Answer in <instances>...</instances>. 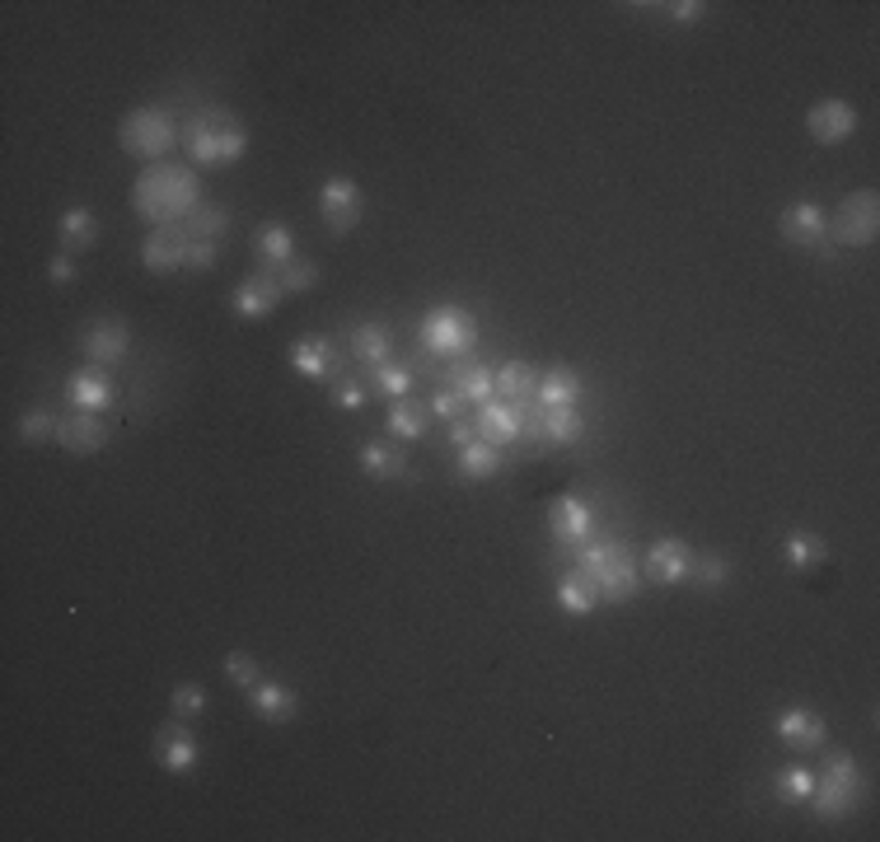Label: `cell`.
Returning <instances> with one entry per match:
<instances>
[{
	"instance_id": "30",
	"label": "cell",
	"mask_w": 880,
	"mask_h": 842,
	"mask_svg": "<svg viewBox=\"0 0 880 842\" xmlns=\"http://www.w3.org/2000/svg\"><path fill=\"white\" fill-rule=\"evenodd\" d=\"M459 473H464V478H474V482L497 478V473H501V449H497V445H487V440L464 445V449H459Z\"/></svg>"
},
{
	"instance_id": "39",
	"label": "cell",
	"mask_w": 880,
	"mask_h": 842,
	"mask_svg": "<svg viewBox=\"0 0 880 842\" xmlns=\"http://www.w3.org/2000/svg\"><path fill=\"white\" fill-rule=\"evenodd\" d=\"M56 426H62V417H52L47 407H33V413H24V422H19V436L24 440H56Z\"/></svg>"
},
{
	"instance_id": "29",
	"label": "cell",
	"mask_w": 880,
	"mask_h": 842,
	"mask_svg": "<svg viewBox=\"0 0 880 842\" xmlns=\"http://www.w3.org/2000/svg\"><path fill=\"white\" fill-rule=\"evenodd\" d=\"M389 436H394L399 445L403 440H422L426 436V426H432V422H426V407L422 403H413V398H399L394 407H389Z\"/></svg>"
},
{
	"instance_id": "47",
	"label": "cell",
	"mask_w": 880,
	"mask_h": 842,
	"mask_svg": "<svg viewBox=\"0 0 880 842\" xmlns=\"http://www.w3.org/2000/svg\"><path fill=\"white\" fill-rule=\"evenodd\" d=\"M449 440H455L459 449H464V445H474V440H478V426H474V422H464V417H459V422H449Z\"/></svg>"
},
{
	"instance_id": "40",
	"label": "cell",
	"mask_w": 880,
	"mask_h": 842,
	"mask_svg": "<svg viewBox=\"0 0 880 842\" xmlns=\"http://www.w3.org/2000/svg\"><path fill=\"white\" fill-rule=\"evenodd\" d=\"M277 277H282V286L290 290V296H300V290H309V286L319 281V267L305 263V258H290V263L277 271Z\"/></svg>"
},
{
	"instance_id": "4",
	"label": "cell",
	"mask_w": 880,
	"mask_h": 842,
	"mask_svg": "<svg viewBox=\"0 0 880 842\" xmlns=\"http://www.w3.org/2000/svg\"><path fill=\"white\" fill-rule=\"evenodd\" d=\"M123 146L141 160L160 164L165 154L179 146V127H173V113L169 108H136L123 117Z\"/></svg>"
},
{
	"instance_id": "24",
	"label": "cell",
	"mask_w": 880,
	"mask_h": 842,
	"mask_svg": "<svg viewBox=\"0 0 880 842\" xmlns=\"http://www.w3.org/2000/svg\"><path fill=\"white\" fill-rule=\"evenodd\" d=\"M56 234H62L66 253L94 248V239H99V215L85 211V206H71V211H62V221H56Z\"/></svg>"
},
{
	"instance_id": "21",
	"label": "cell",
	"mask_w": 880,
	"mask_h": 842,
	"mask_svg": "<svg viewBox=\"0 0 880 842\" xmlns=\"http://www.w3.org/2000/svg\"><path fill=\"white\" fill-rule=\"evenodd\" d=\"M445 384L455 388V394L464 398V403H492V394H497V375L487 365H478V361H459V365H449V375H445Z\"/></svg>"
},
{
	"instance_id": "3",
	"label": "cell",
	"mask_w": 880,
	"mask_h": 842,
	"mask_svg": "<svg viewBox=\"0 0 880 842\" xmlns=\"http://www.w3.org/2000/svg\"><path fill=\"white\" fill-rule=\"evenodd\" d=\"M183 146L198 164H234L248 150V131L234 122V113L225 108H202L192 122L183 127Z\"/></svg>"
},
{
	"instance_id": "6",
	"label": "cell",
	"mask_w": 880,
	"mask_h": 842,
	"mask_svg": "<svg viewBox=\"0 0 880 842\" xmlns=\"http://www.w3.org/2000/svg\"><path fill=\"white\" fill-rule=\"evenodd\" d=\"M829 234H834L838 244H848V248L871 244L876 234H880V202H876V192L862 188V192H852V198L838 202L834 221H829Z\"/></svg>"
},
{
	"instance_id": "13",
	"label": "cell",
	"mask_w": 880,
	"mask_h": 842,
	"mask_svg": "<svg viewBox=\"0 0 880 842\" xmlns=\"http://www.w3.org/2000/svg\"><path fill=\"white\" fill-rule=\"evenodd\" d=\"M777 739L787 744L792 754H815L819 744H825V716L819 712H810V707H787V712H777Z\"/></svg>"
},
{
	"instance_id": "41",
	"label": "cell",
	"mask_w": 880,
	"mask_h": 842,
	"mask_svg": "<svg viewBox=\"0 0 880 842\" xmlns=\"http://www.w3.org/2000/svg\"><path fill=\"white\" fill-rule=\"evenodd\" d=\"M693 576L702 580V585H727L731 580V566H727V557H717V553H708V557H693Z\"/></svg>"
},
{
	"instance_id": "14",
	"label": "cell",
	"mask_w": 880,
	"mask_h": 842,
	"mask_svg": "<svg viewBox=\"0 0 880 842\" xmlns=\"http://www.w3.org/2000/svg\"><path fill=\"white\" fill-rule=\"evenodd\" d=\"M81 347H85V356H89V365H117L127 356V347H131V332H127V323L123 319H99V323H89L85 328V338H81Z\"/></svg>"
},
{
	"instance_id": "37",
	"label": "cell",
	"mask_w": 880,
	"mask_h": 842,
	"mask_svg": "<svg viewBox=\"0 0 880 842\" xmlns=\"http://www.w3.org/2000/svg\"><path fill=\"white\" fill-rule=\"evenodd\" d=\"M169 707H173V716H183V721H198L202 712H206V689L202 683H179V689H173V697H169Z\"/></svg>"
},
{
	"instance_id": "8",
	"label": "cell",
	"mask_w": 880,
	"mask_h": 842,
	"mask_svg": "<svg viewBox=\"0 0 880 842\" xmlns=\"http://www.w3.org/2000/svg\"><path fill=\"white\" fill-rule=\"evenodd\" d=\"M806 131L815 136L819 146H844L848 136L857 131V108L848 99H819L806 113Z\"/></svg>"
},
{
	"instance_id": "17",
	"label": "cell",
	"mask_w": 880,
	"mask_h": 842,
	"mask_svg": "<svg viewBox=\"0 0 880 842\" xmlns=\"http://www.w3.org/2000/svg\"><path fill=\"white\" fill-rule=\"evenodd\" d=\"M188 234H183V225H165V230H155L150 239H146V248H141V263L150 267V271H173V267H188Z\"/></svg>"
},
{
	"instance_id": "35",
	"label": "cell",
	"mask_w": 880,
	"mask_h": 842,
	"mask_svg": "<svg viewBox=\"0 0 880 842\" xmlns=\"http://www.w3.org/2000/svg\"><path fill=\"white\" fill-rule=\"evenodd\" d=\"M773 791H777V800H787V806H806L810 791H815V772L810 768H782Z\"/></svg>"
},
{
	"instance_id": "31",
	"label": "cell",
	"mask_w": 880,
	"mask_h": 842,
	"mask_svg": "<svg viewBox=\"0 0 880 842\" xmlns=\"http://www.w3.org/2000/svg\"><path fill=\"white\" fill-rule=\"evenodd\" d=\"M539 426H543V440H553V445H576L585 436V422L576 407H543Z\"/></svg>"
},
{
	"instance_id": "11",
	"label": "cell",
	"mask_w": 880,
	"mask_h": 842,
	"mask_svg": "<svg viewBox=\"0 0 880 842\" xmlns=\"http://www.w3.org/2000/svg\"><path fill=\"white\" fill-rule=\"evenodd\" d=\"M286 296V286H282V277H277V271H253V277L240 286V290H234V315H240V319H267L272 315V309H277V300Z\"/></svg>"
},
{
	"instance_id": "1",
	"label": "cell",
	"mask_w": 880,
	"mask_h": 842,
	"mask_svg": "<svg viewBox=\"0 0 880 842\" xmlns=\"http://www.w3.org/2000/svg\"><path fill=\"white\" fill-rule=\"evenodd\" d=\"M131 206L155 230L183 225L188 211L202 206L198 202V173L183 169V164H173V160L150 164V169H141V179H136V188H131Z\"/></svg>"
},
{
	"instance_id": "44",
	"label": "cell",
	"mask_w": 880,
	"mask_h": 842,
	"mask_svg": "<svg viewBox=\"0 0 880 842\" xmlns=\"http://www.w3.org/2000/svg\"><path fill=\"white\" fill-rule=\"evenodd\" d=\"M665 14H670L675 24H698V19L708 14V6H702V0H679V6H665Z\"/></svg>"
},
{
	"instance_id": "34",
	"label": "cell",
	"mask_w": 880,
	"mask_h": 842,
	"mask_svg": "<svg viewBox=\"0 0 880 842\" xmlns=\"http://www.w3.org/2000/svg\"><path fill=\"white\" fill-rule=\"evenodd\" d=\"M389 347H394V338H389L384 323H361V328H351V351H357L361 361L384 365V361H389Z\"/></svg>"
},
{
	"instance_id": "32",
	"label": "cell",
	"mask_w": 880,
	"mask_h": 842,
	"mask_svg": "<svg viewBox=\"0 0 880 842\" xmlns=\"http://www.w3.org/2000/svg\"><path fill=\"white\" fill-rule=\"evenodd\" d=\"M225 230H230V211H225V206H206V202L192 206L188 221H183V234H188V239H206V244H216Z\"/></svg>"
},
{
	"instance_id": "26",
	"label": "cell",
	"mask_w": 880,
	"mask_h": 842,
	"mask_svg": "<svg viewBox=\"0 0 880 842\" xmlns=\"http://www.w3.org/2000/svg\"><path fill=\"white\" fill-rule=\"evenodd\" d=\"M782 553H787V566L792 572H815V566H825L829 547L819 534H810V529H792L787 543H782Z\"/></svg>"
},
{
	"instance_id": "42",
	"label": "cell",
	"mask_w": 880,
	"mask_h": 842,
	"mask_svg": "<svg viewBox=\"0 0 880 842\" xmlns=\"http://www.w3.org/2000/svg\"><path fill=\"white\" fill-rule=\"evenodd\" d=\"M332 403L347 407V413H361V407L370 403V388L361 380H342V384H332Z\"/></svg>"
},
{
	"instance_id": "10",
	"label": "cell",
	"mask_w": 880,
	"mask_h": 842,
	"mask_svg": "<svg viewBox=\"0 0 880 842\" xmlns=\"http://www.w3.org/2000/svg\"><path fill=\"white\" fill-rule=\"evenodd\" d=\"M642 576H647L651 585H679L693 576V547L679 543V539H660L651 543L647 553V566H642Z\"/></svg>"
},
{
	"instance_id": "7",
	"label": "cell",
	"mask_w": 880,
	"mask_h": 842,
	"mask_svg": "<svg viewBox=\"0 0 880 842\" xmlns=\"http://www.w3.org/2000/svg\"><path fill=\"white\" fill-rule=\"evenodd\" d=\"M319 211H324V225L328 234H351L361 225V188L351 179H328L319 188Z\"/></svg>"
},
{
	"instance_id": "2",
	"label": "cell",
	"mask_w": 880,
	"mask_h": 842,
	"mask_svg": "<svg viewBox=\"0 0 880 842\" xmlns=\"http://www.w3.org/2000/svg\"><path fill=\"white\" fill-rule=\"evenodd\" d=\"M585 580L595 585V595L604 604H628L642 590V572L633 562V547L628 543H614V539H600V543H576V566Z\"/></svg>"
},
{
	"instance_id": "16",
	"label": "cell",
	"mask_w": 880,
	"mask_h": 842,
	"mask_svg": "<svg viewBox=\"0 0 880 842\" xmlns=\"http://www.w3.org/2000/svg\"><path fill=\"white\" fill-rule=\"evenodd\" d=\"M549 529H553L558 543H572L576 547V543H585V539L595 534V511L581 497H562L553 511H549Z\"/></svg>"
},
{
	"instance_id": "18",
	"label": "cell",
	"mask_w": 880,
	"mask_h": 842,
	"mask_svg": "<svg viewBox=\"0 0 880 842\" xmlns=\"http://www.w3.org/2000/svg\"><path fill=\"white\" fill-rule=\"evenodd\" d=\"M248 702H253V712H258L263 721H272V726H286V721H296V712H300V697H296V689H286V683H272V679H258L248 689Z\"/></svg>"
},
{
	"instance_id": "25",
	"label": "cell",
	"mask_w": 880,
	"mask_h": 842,
	"mask_svg": "<svg viewBox=\"0 0 880 842\" xmlns=\"http://www.w3.org/2000/svg\"><path fill=\"white\" fill-rule=\"evenodd\" d=\"M581 398V375L572 365H553L549 375H539V403L543 407H576Z\"/></svg>"
},
{
	"instance_id": "28",
	"label": "cell",
	"mask_w": 880,
	"mask_h": 842,
	"mask_svg": "<svg viewBox=\"0 0 880 842\" xmlns=\"http://www.w3.org/2000/svg\"><path fill=\"white\" fill-rule=\"evenodd\" d=\"M332 342L328 338H300L296 347H290V365L300 370V375H309V380H324L328 370H332Z\"/></svg>"
},
{
	"instance_id": "12",
	"label": "cell",
	"mask_w": 880,
	"mask_h": 842,
	"mask_svg": "<svg viewBox=\"0 0 880 842\" xmlns=\"http://www.w3.org/2000/svg\"><path fill=\"white\" fill-rule=\"evenodd\" d=\"M524 407H516V403H506V398H492V403H483L478 407V440H487V445H511V440H520L524 436Z\"/></svg>"
},
{
	"instance_id": "45",
	"label": "cell",
	"mask_w": 880,
	"mask_h": 842,
	"mask_svg": "<svg viewBox=\"0 0 880 842\" xmlns=\"http://www.w3.org/2000/svg\"><path fill=\"white\" fill-rule=\"evenodd\" d=\"M211 263H216V244L192 239V244H188V267H192V271H206Z\"/></svg>"
},
{
	"instance_id": "23",
	"label": "cell",
	"mask_w": 880,
	"mask_h": 842,
	"mask_svg": "<svg viewBox=\"0 0 880 842\" xmlns=\"http://www.w3.org/2000/svg\"><path fill=\"white\" fill-rule=\"evenodd\" d=\"M253 244H258L267 271H282L290 258H296V234H290V225H282V221H267V225L253 230Z\"/></svg>"
},
{
	"instance_id": "20",
	"label": "cell",
	"mask_w": 880,
	"mask_h": 842,
	"mask_svg": "<svg viewBox=\"0 0 880 842\" xmlns=\"http://www.w3.org/2000/svg\"><path fill=\"white\" fill-rule=\"evenodd\" d=\"M66 394H71V403L81 407V413H104V407L113 403V380H108L104 365H85V370H75V375H71Z\"/></svg>"
},
{
	"instance_id": "9",
	"label": "cell",
	"mask_w": 880,
	"mask_h": 842,
	"mask_svg": "<svg viewBox=\"0 0 880 842\" xmlns=\"http://www.w3.org/2000/svg\"><path fill=\"white\" fill-rule=\"evenodd\" d=\"M155 758H160V768L173 777L198 768V739H192L183 716H173L169 726H160V735H155Z\"/></svg>"
},
{
	"instance_id": "15",
	"label": "cell",
	"mask_w": 880,
	"mask_h": 842,
	"mask_svg": "<svg viewBox=\"0 0 880 842\" xmlns=\"http://www.w3.org/2000/svg\"><path fill=\"white\" fill-rule=\"evenodd\" d=\"M777 230H782V239H787V244H796V248H815V244L829 234V221H825V211H819L815 202H796V206L782 211Z\"/></svg>"
},
{
	"instance_id": "43",
	"label": "cell",
	"mask_w": 880,
	"mask_h": 842,
	"mask_svg": "<svg viewBox=\"0 0 880 842\" xmlns=\"http://www.w3.org/2000/svg\"><path fill=\"white\" fill-rule=\"evenodd\" d=\"M432 413H436L441 422H459V413H464V398L455 394V388H441V394L432 398Z\"/></svg>"
},
{
	"instance_id": "27",
	"label": "cell",
	"mask_w": 880,
	"mask_h": 842,
	"mask_svg": "<svg viewBox=\"0 0 880 842\" xmlns=\"http://www.w3.org/2000/svg\"><path fill=\"white\" fill-rule=\"evenodd\" d=\"M361 468L380 482H394V478H407V455H403V445H365Z\"/></svg>"
},
{
	"instance_id": "36",
	"label": "cell",
	"mask_w": 880,
	"mask_h": 842,
	"mask_svg": "<svg viewBox=\"0 0 880 842\" xmlns=\"http://www.w3.org/2000/svg\"><path fill=\"white\" fill-rule=\"evenodd\" d=\"M370 384L380 388V394H389V398H407V388H413V370L407 365H394V361H384V365H375V375H370Z\"/></svg>"
},
{
	"instance_id": "38",
	"label": "cell",
	"mask_w": 880,
	"mask_h": 842,
	"mask_svg": "<svg viewBox=\"0 0 880 842\" xmlns=\"http://www.w3.org/2000/svg\"><path fill=\"white\" fill-rule=\"evenodd\" d=\"M225 679L234 683V689H244V693H248L253 683L263 679V664L253 660L248 651H230V656H225Z\"/></svg>"
},
{
	"instance_id": "19",
	"label": "cell",
	"mask_w": 880,
	"mask_h": 842,
	"mask_svg": "<svg viewBox=\"0 0 880 842\" xmlns=\"http://www.w3.org/2000/svg\"><path fill=\"white\" fill-rule=\"evenodd\" d=\"M56 440L66 445V455H99L108 445V426L94 417V413H71L56 426Z\"/></svg>"
},
{
	"instance_id": "33",
	"label": "cell",
	"mask_w": 880,
	"mask_h": 842,
	"mask_svg": "<svg viewBox=\"0 0 880 842\" xmlns=\"http://www.w3.org/2000/svg\"><path fill=\"white\" fill-rule=\"evenodd\" d=\"M595 604H600V595H595V585L585 580L581 572H572V576H562V585H558V609H566L572 618H585V614H595Z\"/></svg>"
},
{
	"instance_id": "22",
	"label": "cell",
	"mask_w": 880,
	"mask_h": 842,
	"mask_svg": "<svg viewBox=\"0 0 880 842\" xmlns=\"http://www.w3.org/2000/svg\"><path fill=\"white\" fill-rule=\"evenodd\" d=\"M497 394L506 403H516V407H530L539 398V370L524 365V361H506L497 370Z\"/></svg>"
},
{
	"instance_id": "5",
	"label": "cell",
	"mask_w": 880,
	"mask_h": 842,
	"mask_svg": "<svg viewBox=\"0 0 880 842\" xmlns=\"http://www.w3.org/2000/svg\"><path fill=\"white\" fill-rule=\"evenodd\" d=\"M474 342H478V323L468 319L459 305H436L432 315L422 319V347L432 351V356H464Z\"/></svg>"
},
{
	"instance_id": "46",
	"label": "cell",
	"mask_w": 880,
	"mask_h": 842,
	"mask_svg": "<svg viewBox=\"0 0 880 842\" xmlns=\"http://www.w3.org/2000/svg\"><path fill=\"white\" fill-rule=\"evenodd\" d=\"M47 271H52V286H71V281H75V263H71V253H56Z\"/></svg>"
}]
</instances>
